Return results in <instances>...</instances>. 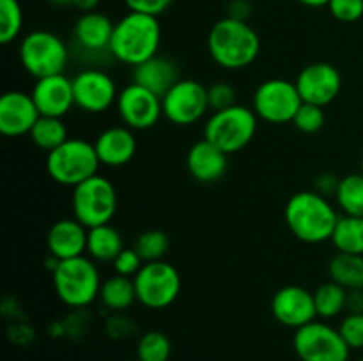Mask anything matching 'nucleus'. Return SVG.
Segmentation results:
<instances>
[{
  "label": "nucleus",
  "mask_w": 363,
  "mask_h": 361,
  "mask_svg": "<svg viewBox=\"0 0 363 361\" xmlns=\"http://www.w3.org/2000/svg\"><path fill=\"white\" fill-rule=\"evenodd\" d=\"M162 45V25L158 16L128 11L116 21L110 42V55L126 66L138 64L158 55Z\"/></svg>",
  "instance_id": "nucleus-1"
},
{
  "label": "nucleus",
  "mask_w": 363,
  "mask_h": 361,
  "mask_svg": "<svg viewBox=\"0 0 363 361\" xmlns=\"http://www.w3.org/2000/svg\"><path fill=\"white\" fill-rule=\"evenodd\" d=\"M284 218L294 237L308 244L332 239L340 214L330 198L312 191H298L287 200Z\"/></svg>",
  "instance_id": "nucleus-2"
},
{
  "label": "nucleus",
  "mask_w": 363,
  "mask_h": 361,
  "mask_svg": "<svg viewBox=\"0 0 363 361\" xmlns=\"http://www.w3.org/2000/svg\"><path fill=\"white\" fill-rule=\"evenodd\" d=\"M208 52L223 69H245L259 57L261 38L248 21H238L225 16L216 21L209 30Z\"/></svg>",
  "instance_id": "nucleus-3"
},
{
  "label": "nucleus",
  "mask_w": 363,
  "mask_h": 361,
  "mask_svg": "<svg viewBox=\"0 0 363 361\" xmlns=\"http://www.w3.org/2000/svg\"><path fill=\"white\" fill-rule=\"evenodd\" d=\"M57 297L69 308H85L99 299L101 276L91 257H74L59 260L52 271Z\"/></svg>",
  "instance_id": "nucleus-4"
},
{
  "label": "nucleus",
  "mask_w": 363,
  "mask_h": 361,
  "mask_svg": "<svg viewBox=\"0 0 363 361\" xmlns=\"http://www.w3.org/2000/svg\"><path fill=\"white\" fill-rule=\"evenodd\" d=\"M99 165L94 144L84 138H67L46 154V172L62 186L74 188L91 179L98 173Z\"/></svg>",
  "instance_id": "nucleus-5"
},
{
  "label": "nucleus",
  "mask_w": 363,
  "mask_h": 361,
  "mask_svg": "<svg viewBox=\"0 0 363 361\" xmlns=\"http://www.w3.org/2000/svg\"><path fill=\"white\" fill-rule=\"evenodd\" d=\"M259 117L248 106L234 105L227 110L213 112L206 120L204 138L222 149L227 156L240 152L254 140Z\"/></svg>",
  "instance_id": "nucleus-6"
},
{
  "label": "nucleus",
  "mask_w": 363,
  "mask_h": 361,
  "mask_svg": "<svg viewBox=\"0 0 363 361\" xmlns=\"http://www.w3.org/2000/svg\"><path fill=\"white\" fill-rule=\"evenodd\" d=\"M21 67L35 80L53 74H62L69 62V48L62 38L50 30H32L21 39L20 48Z\"/></svg>",
  "instance_id": "nucleus-7"
},
{
  "label": "nucleus",
  "mask_w": 363,
  "mask_h": 361,
  "mask_svg": "<svg viewBox=\"0 0 363 361\" xmlns=\"http://www.w3.org/2000/svg\"><path fill=\"white\" fill-rule=\"evenodd\" d=\"M73 218L87 229L106 225L117 212V191L112 180L96 173L91 179L73 188L71 195Z\"/></svg>",
  "instance_id": "nucleus-8"
},
{
  "label": "nucleus",
  "mask_w": 363,
  "mask_h": 361,
  "mask_svg": "<svg viewBox=\"0 0 363 361\" xmlns=\"http://www.w3.org/2000/svg\"><path fill=\"white\" fill-rule=\"evenodd\" d=\"M133 282L137 301L149 310L169 308L181 292L179 271L165 260L145 262Z\"/></svg>",
  "instance_id": "nucleus-9"
},
{
  "label": "nucleus",
  "mask_w": 363,
  "mask_h": 361,
  "mask_svg": "<svg viewBox=\"0 0 363 361\" xmlns=\"http://www.w3.org/2000/svg\"><path fill=\"white\" fill-rule=\"evenodd\" d=\"M303 105L296 84L284 78L264 80L254 92L252 110L261 120L269 124L293 122L294 115Z\"/></svg>",
  "instance_id": "nucleus-10"
},
{
  "label": "nucleus",
  "mask_w": 363,
  "mask_h": 361,
  "mask_svg": "<svg viewBox=\"0 0 363 361\" xmlns=\"http://www.w3.org/2000/svg\"><path fill=\"white\" fill-rule=\"evenodd\" d=\"M293 347L301 361H347L351 353L339 328L319 321L296 329Z\"/></svg>",
  "instance_id": "nucleus-11"
},
{
  "label": "nucleus",
  "mask_w": 363,
  "mask_h": 361,
  "mask_svg": "<svg viewBox=\"0 0 363 361\" xmlns=\"http://www.w3.org/2000/svg\"><path fill=\"white\" fill-rule=\"evenodd\" d=\"M163 117L176 126L199 122L209 108L208 87L197 80L181 78L167 94L162 96Z\"/></svg>",
  "instance_id": "nucleus-12"
},
{
  "label": "nucleus",
  "mask_w": 363,
  "mask_h": 361,
  "mask_svg": "<svg viewBox=\"0 0 363 361\" xmlns=\"http://www.w3.org/2000/svg\"><path fill=\"white\" fill-rule=\"evenodd\" d=\"M116 108L124 126L133 131L151 130L163 117L162 98L135 81L121 88Z\"/></svg>",
  "instance_id": "nucleus-13"
},
{
  "label": "nucleus",
  "mask_w": 363,
  "mask_h": 361,
  "mask_svg": "<svg viewBox=\"0 0 363 361\" xmlns=\"http://www.w3.org/2000/svg\"><path fill=\"white\" fill-rule=\"evenodd\" d=\"M74 106L87 113H103L112 108L119 98V91L106 71L87 67L73 78Z\"/></svg>",
  "instance_id": "nucleus-14"
},
{
  "label": "nucleus",
  "mask_w": 363,
  "mask_h": 361,
  "mask_svg": "<svg viewBox=\"0 0 363 361\" xmlns=\"http://www.w3.org/2000/svg\"><path fill=\"white\" fill-rule=\"evenodd\" d=\"M294 84L303 103L325 108L342 91V74L333 64L312 62L298 73Z\"/></svg>",
  "instance_id": "nucleus-15"
},
{
  "label": "nucleus",
  "mask_w": 363,
  "mask_h": 361,
  "mask_svg": "<svg viewBox=\"0 0 363 361\" xmlns=\"http://www.w3.org/2000/svg\"><path fill=\"white\" fill-rule=\"evenodd\" d=\"M272 314L280 324L300 329L318 317L314 292L300 285H286L273 294Z\"/></svg>",
  "instance_id": "nucleus-16"
},
{
  "label": "nucleus",
  "mask_w": 363,
  "mask_h": 361,
  "mask_svg": "<svg viewBox=\"0 0 363 361\" xmlns=\"http://www.w3.org/2000/svg\"><path fill=\"white\" fill-rule=\"evenodd\" d=\"M41 117L30 94L9 91L0 98V133L7 138L28 134Z\"/></svg>",
  "instance_id": "nucleus-17"
},
{
  "label": "nucleus",
  "mask_w": 363,
  "mask_h": 361,
  "mask_svg": "<svg viewBox=\"0 0 363 361\" xmlns=\"http://www.w3.org/2000/svg\"><path fill=\"white\" fill-rule=\"evenodd\" d=\"M30 96L41 115L62 119L74 106L73 78H67L64 73L39 78L35 80Z\"/></svg>",
  "instance_id": "nucleus-18"
},
{
  "label": "nucleus",
  "mask_w": 363,
  "mask_h": 361,
  "mask_svg": "<svg viewBox=\"0 0 363 361\" xmlns=\"http://www.w3.org/2000/svg\"><path fill=\"white\" fill-rule=\"evenodd\" d=\"M89 229L77 218H64L53 223L46 236L50 257L57 260L82 257L87 251Z\"/></svg>",
  "instance_id": "nucleus-19"
},
{
  "label": "nucleus",
  "mask_w": 363,
  "mask_h": 361,
  "mask_svg": "<svg viewBox=\"0 0 363 361\" xmlns=\"http://www.w3.org/2000/svg\"><path fill=\"white\" fill-rule=\"evenodd\" d=\"M99 163L105 166H124L135 158L137 137L128 126H112L103 130L92 142Z\"/></svg>",
  "instance_id": "nucleus-20"
},
{
  "label": "nucleus",
  "mask_w": 363,
  "mask_h": 361,
  "mask_svg": "<svg viewBox=\"0 0 363 361\" xmlns=\"http://www.w3.org/2000/svg\"><path fill=\"white\" fill-rule=\"evenodd\" d=\"M113 23L105 13H82L73 28L74 45L85 53H110Z\"/></svg>",
  "instance_id": "nucleus-21"
},
{
  "label": "nucleus",
  "mask_w": 363,
  "mask_h": 361,
  "mask_svg": "<svg viewBox=\"0 0 363 361\" xmlns=\"http://www.w3.org/2000/svg\"><path fill=\"white\" fill-rule=\"evenodd\" d=\"M229 156L208 142L206 138L195 142L186 154V166L190 176L202 184H211L222 179L227 172Z\"/></svg>",
  "instance_id": "nucleus-22"
},
{
  "label": "nucleus",
  "mask_w": 363,
  "mask_h": 361,
  "mask_svg": "<svg viewBox=\"0 0 363 361\" xmlns=\"http://www.w3.org/2000/svg\"><path fill=\"white\" fill-rule=\"evenodd\" d=\"M179 80V69H177L176 62L170 60L169 57H162L160 53L152 59L138 64L137 67H133L135 84L155 92L160 98L167 94L170 87H174Z\"/></svg>",
  "instance_id": "nucleus-23"
},
{
  "label": "nucleus",
  "mask_w": 363,
  "mask_h": 361,
  "mask_svg": "<svg viewBox=\"0 0 363 361\" xmlns=\"http://www.w3.org/2000/svg\"><path fill=\"white\" fill-rule=\"evenodd\" d=\"M124 250V241L119 230L112 227L110 223L106 225L94 227L89 229L87 236V255L94 262L101 264H112L117 255Z\"/></svg>",
  "instance_id": "nucleus-24"
},
{
  "label": "nucleus",
  "mask_w": 363,
  "mask_h": 361,
  "mask_svg": "<svg viewBox=\"0 0 363 361\" xmlns=\"http://www.w3.org/2000/svg\"><path fill=\"white\" fill-rule=\"evenodd\" d=\"M99 301H101L106 310L113 311V314L128 310L137 301L133 278L123 275H112L103 280L101 290H99Z\"/></svg>",
  "instance_id": "nucleus-25"
},
{
  "label": "nucleus",
  "mask_w": 363,
  "mask_h": 361,
  "mask_svg": "<svg viewBox=\"0 0 363 361\" xmlns=\"http://www.w3.org/2000/svg\"><path fill=\"white\" fill-rule=\"evenodd\" d=\"M328 275L346 290L363 289V255L337 251L328 264Z\"/></svg>",
  "instance_id": "nucleus-26"
},
{
  "label": "nucleus",
  "mask_w": 363,
  "mask_h": 361,
  "mask_svg": "<svg viewBox=\"0 0 363 361\" xmlns=\"http://www.w3.org/2000/svg\"><path fill=\"white\" fill-rule=\"evenodd\" d=\"M330 241L340 253L363 255V218L340 216Z\"/></svg>",
  "instance_id": "nucleus-27"
},
{
  "label": "nucleus",
  "mask_w": 363,
  "mask_h": 361,
  "mask_svg": "<svg viewBox=\"0 0 363 361\" xmlns=\"http://www.w3.org/2000/svg\"><path fill=\"white\" fill-rule=\"evenodd\" d=\"M30 140L34 142L35 147H39L41 151H46L48 154L50 151L57 149L59 145H62L67 140V127L64 124V120L60 117H46L41 115L38 119V122L34 124L32 131L28 133Z\"/></svg>",
  "instance_id": "nucleus-28"
},
{
  "label": "nucleus",
  "mask_w": 363,
  "mask_h": 361,
  "mask_svg": "<svg viewBox=\"0 0 363 361\" xmlns=\"http://www.w3.org/2000/svg\"><path fill=\"white\" fill-rule=\"evenodd\" d=\"M335 202L342 214L363 218V173H350L340 179Z\"/></svg>",
  "instance_id": "nucleus-29"
},
{
  "label": "nucleus",
  "mask_w": 363,
  "mask_h": 361,
  "mask_svg": "<svg viewBox=\"0 0 363 361\" xmlns=\"http://www.w3.org/2000/svg\"><path fill=\"white\" fill-rule=\"evenodd\" d=\"M347 290L335 282H325L314 290V303L318 317L333 319L346 310Z\"/></svg>",
  "instance_id": "nucleus-30"
},
{
  "label": "nucleus",
  "mask_w": 363,
  "mask_h": 361,
  "mask_svg": "<svg viewBox=\"0 0 363 361\" xmlns=\"http://www.w3.org/2000/svg\"><path fill=\"white\" fill-rule=\"evenodd\" d=\"M172 354V343L162 331H147L137 343L138 361H169Z\"/></svg>",
  "instance_id": "nucleus-31"
},
{
  "label": "nucleus",
  "mask_w": 363,
  "mask_h": 361,
  "mask_svg": "<svg viewBox=\"0 0 363 361\" xmlns=\"http://www.w3.org/2000/svg\"><path fill=\"white\" fill-rule=\"evenodd\" d=\"M23 28V9L20 0H0V42L11 45Z\"/></svg>",
  "instance_id": "nucleus-32"
},
{
  "label": "nucleus",
  "mask_w": 363,
  "mask_h": 361,
  "mask_svg": "<svg viewBox=\"0 0 363 361\" xmlns=\"http://www.w3.org/2000/svg\"><path fill=\"white\" fill-rule=\"evenodd\" d=\"M133 248L138 251L144 262L163 260L170 248V239L163 230H145L137 237Z\"/></svg>",
  "instance_id": "nucleus-33"
},
{
  "label": "nucleus",
  "mask_w": 363,
  "mask_h": 361,
  "mask_svg": "<svg viewBox=\"0 0 363 361\" xmlns=\"http://www.w3.org/2000/svg\"><path fill=\"white\" fill-rule=\"evenodd\" d=\"M326 122V113L323 106L311 105V103H303L300 110L294 115L293 124L298 131L307 134H314L323 130Z\"/></svg>",
  "instance_id": "nucleus-34"
},
{
  "label": "nucleus",
  "mask_w": 363,
  "mask_h": 361,
  "mask_svg": "<svg viewBox=\"0 0 363 361\" xmlns=\"http://www.w3.org/2000/svg\"><path fill=\"white\" fill-rule=\"evenodd\" d=\"M208 101L209 108L213 112H220V110H227L230 106L238 105L236 103V91L227 81H216V84L208 87Z\"/></svg>",
  "instance_id": "nucleus-35"
},
{
  "label": "nucleus",
  "mask_w": 363,
  "mask_h": 361,
  "mask_svg": "<svg viewBox=\"0 0 363 361\" xmlns=\"http://www.w3.org/2000/svg\"><path fill=\"white\" fill-rule=\"evenodd\" d=\"M326 7L342 23H354L363 18V0H330Z\"/></svg>",
  "instance_id": "nucleus-36"
},
{
  "label": "nucleus",
  "mask_w": 363,
  "mask_h": 361,
  "mask_svg": "<svg viewBox=\"0 0 363 361\" xmlns=\"http://www.w3.org/2000/svg\"><path fill=\"white\" fill-rule=\"evenodd\" d=\"M350 349H363V314H347L339 326Z\"/></svg>",
  "instance_id": "nucleus-37"
},
{
  "label": "nucleus",
  "mask_w": 363,
  "mask_h": 361,
  "mask_svg": "<svg viewBox=\"0 0 363 361\" xmlns=\"http://www.w3.org/2000/svg\"><path fill=\"white\" fill-rule=\"evenodd\" d=\"M144 264L145 262L142 260V257L138 255V251L135 250V248H124V250L117 255L116 260L112 262L116 275L130 276V278H135V275L140 271Z\"/></svg>",
  "instance_id": "nucleus-38"
},
{
  "label": "nucleus",
  "mask_w": 363,
  "mask_h": 361,
  "mask_svg": "<svg viewBox=\"0 0 363 361\" xmlns=\"http://www.w3.org/2000/svg\"><path fill=\"white\" fill-rule=\"evenodd\" d=\"M126 7L133 13L151 14V16H160L170 7L172 0H123Z\"/></svg>",
  "instance_id": "nucleus-39"
},
{
  "label": "nucleus",
  "mask_w": 363,
  "mask_h": 361,
  "mask_svg": "<svg viewBox=\"0 0 363 361\" xmlns=\"http://www.w3.org/2000/svg\"><path fill=\"white\" fill-rule=\"evenodd\" d=\"M339 184H340V179L337 176H333V173H321V176L315 179L314 191L326 198H332V197L335 198L337 190H339Z\"/></svg>",
  "instance_id": "nucleus-40"
},
{
  "label": "nucleus",
  "mask_w": 363,
  "mask_h": 361,
  "mask_svg": "<svg viewBox=\"0 0 363 361\" xmlns=\"http://www.w3.org/2000/svg\"><path fill=\"white\" fill-rule=\"evenodd\" d=\"M254 13V6L250 0H230L227 4V16L238 21H248Z\"/></svg>",
  "instance_id": "nucleus-41"
},
{
  "label": "nucleus",
  "mask_w": 363,
  "mask_h": 361,
  "mask_svg": "<svg viewBox=\"0 0 363 361\" xmlns=\"http://www.w3.org/2000/svg\"><path fill=\"white\" fill-rule=\"evenodd\" d=\"M346 310L350 314H363V289L347 290Z\"/></svg>",
  "instance_id": "nucleus-42"
},
{
  "label": "nucleus",
  "mask_w": 363,
  "mask_h": 361,
  "mask_svg": "<svg viewBox=\"0 0 363 361\" xmlns=\"http://www.w3.org/2000/svg\"><path fill=\"white\" fill-rule=\"evenodd\" d=\"M99 2L101 0H73L71 6L80 11V13H91V11H98Z\"/></svg>",
  "instance_id": "nucleus-43"
},
{
  "label": "nucleus",
  "mask_w": 363,
  "mask_h": 361,
  "mask_svg": "<svg viewBox=\"0 0 363 361\" xmlns=\"http://www.w3.org/2000/svg\"><path fill=\"white\" fill-rule=\"evenodd\" d=\"M296 2L305 7H326L330 0H296Z\"/></svg>",
  "instance_id": "nucleus-44"
},
{
  "label": "nucleus",
  "mask_w": 363,
  "mask_h": 361,
  "mask_svg": "<svg viewBox=\"0 0 363 361\" xmlns=\"http://www.w3.org/2000/svg\"><path fill=\"white\" fill-rule=\"evenodd\" d=\"M48 2H52L53 6H71L73 0H48Z\"/></svg>",
  "instance_id": "nucleus-45"
},
{
  "label": "nucleus",
  "mask_w": 363,
  "mask_h": 361,
  "mask_svg": "<svg viewBox=\"0 0 363 361\" xmlns=\"http://www.w3.org/2000/svg\"><path fill=\"white\" fill-rule=\"evenodd\" d=\"M360 173H363V156H362V163H360Z\"/></svg>",
  "instance_id": "nucleus-46"
},
{
  "label": "nucleus",
  "mask_w": 363,
  "mask_h": 361,
  "mask_svg": "<svg viewBox=\"0 0 363 361\" xmlns=\"http://www.w3.org/2000/svg\"><path fill=\"white\" fill-rule=\"evenodd\" d=\"M128 361H138V360H128Z\"/></svg>",
  "instance_id": "nucleus-47"
},
{
  "label": "nucleus",
  "mask_w": 363,
  "mask_h": 361,
  "mask_svg": "<svg viewBox=\"0 0 363 361\" xmlns=\"http://www.w3.org/2000/svg\"><path fill=\"white\" fill-rule=\"evenodd\" d=\"M358 361H363V357H362V360H358Z\"/></svg>",
  "instance_id": "nucleus-48"
}]
</instances>
